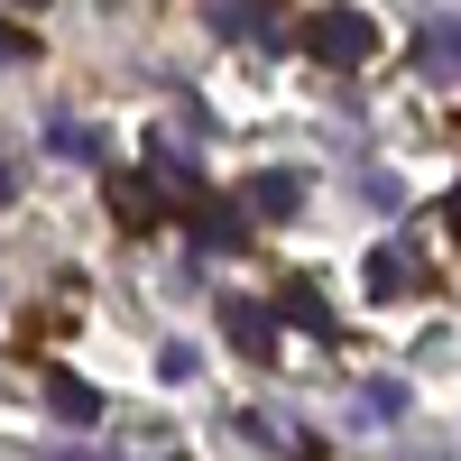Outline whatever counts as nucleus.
<instances>
[{
    "label": "nucleus",
    "instance_id": "obj_1",
    "mask_svg": "<svg viewBox=\"0 0 461 461\" xmlns=\"http://www.w3.org/2000/svg\"><path fill=\"white\" fill-rule=\"evenodd\" d=\"M295 37H304V56H314V65H341V74L378 56V19H369V10H323V19H304Z\"/></svg>",
    "mask_w": 461,
    "mask_h": 461
},
{
    "label": "nucleus",
    "instance_id": "obj_2",
    "mask_svg": "<svg viewBox=\"0 0 461 461\" xmlns=\"http://www.w3.org/2000/svg\"><path fill=\"white\" fill-rule=\"evenodd\" d=\"M406 65L425 74V84H461V10L415 19V37H406Z\"/></svg>",
    "mask_w": 461,
    "mask_h": 461
},
{
    "label": "nucleus",
    "instance_id": "obj_3",
    "mask_svg": "<svg viewBox=\"0 0 461 461\" xmlns=\"http://www.w3.org/2000/svg\"><path fill=\"white\" fill-rule=\"evenodd\" d=\"M240 434H249V443H277L286 461H323V443L304 434V425H295L286 406H240Z\"/></svg>",
    "mask_w": 461,
    "mask_h": 461
},
{
    "label": "nucleus",
    "instance_id": "obj_4",
    "mask_svg": "<svg viewBox=\"0 0 461 461\" xmlns=\"http://www.w3.org/2000/svg\"><path fill=\"white\" fill-rule=\"evenodd\" d=\"M406 286H425V267H415V249L378 240V249H369V304H397Z\"/></svg>",
    "mask_w": 461,
    "mask_h": 461
},
{
    "label": "nucleus",
    "instance_id": "obj_5",
    "mask_svg": "<svg viewBox=\"0 0 461 461\" xmlns=\"http://www.w3.org/2000/svg\"><path fill=\"white\" fill-rule=\"evenodd\" d=\"M203 28H212V37H240V47H249V37H258V47H277V10H249V0L203 10Z\"/></svg>",
    "mask_w": 461,
    "mask_h": 461
},
{
    "label": "nucleus",
    "instance_id": "obj_6",
    "mask_svg": "<svg viewBox=\"0 0 461 461\" xmlns=\"http://www.w3.org/2000/svg\"><path fill=\"white\" fill-rule=\"evenodd\" d=\"M258 221H286L295 203H304V176H286V167H267V176H249V194H240Z\"/></svg>",
    "mask_w": 461,
    "mask_h": 461
},
{
    "label": "nucleus",
    "instance_id": "obj_7",
    "mask_svg": "<svg viewBox=\"0 0 461 461\" xmlns=\"http://www.w3.org/2000/svg\"><path fill=\"white\" fill-rule=\"evenodd\" d=\"M47 406H56V425H102V397L74 369H47Z\"/></svg>",
    "mask_w": 461,
    "mask_h": 461
},
{
    "label": "nucleus",
    "instance_id": "obj_8",
    "mask_svg": "<svg viewBox=\"0 0 461 461\" xmlns=\"http://www.w3.org/2000/svg\"><path fill=\"white\" fill-rule=\"evenodd\" d=\"M148 176H158V185H185V194L203 185V167L176 148V130H148Z\"/></svg>",
    "mask_w": 461,
    "mask_h": 461
},
{
    "label": "nucleus",
    "instance_id": "obj_9",
    "mask_svg": "<svg viewBox=\"0 0 461 461\" xmlns=\"http://www.w3.org/2000/svg\"><path fill=\"white\" fill-rule=\"evenodd\" d=\"M221 323H230V341H240L249 360H267V351H277V314H267V304H230Z\"/></svg>",
    "mask_w": 461,
    "mask_h": 461
},
{
    "label": "nucleus",
    "instance_id": "obj_10",
    "mask_svg": "<svg viewBox=\"0 0 461 461\" xmlns=\"http://www.w3.org/2000/svg\"><path fill=\"white\" fill-rule=\"evenodd\" d=\"M111 212H121L130 230H148V221H158V185H148V176H111Z\"/></svg>",
    "mask_w": 461,
    "mask_h": 461
},
{
    "label": "nucleus",
    "instance_id": "obj_11",
    "mask_svg": "<svg viewBox=\"0 0 461 461\" xmlns=\"http://www.w3.org/2000/svg\"><path fill=\"white\" fill-rule=\"evenodd\" d=\"M351 415H360V425H397L406 388H397V378H369V388H351Z\"/></svg>",
    "mask_w": 461,
    "mask_h": 461
},
{
    "label": "nucleus",
    "instance_id": "obj_12",
    "mask_svg": "<svg viewBox=\"0 0 461 461\" xmlns=\"http://www.w3.org/2000/svg\"><path fill=\"white\" fill-rule=\"evenodd\" d=\"M47 148H56V158H74V167H102V130H84V121H56Z\"/></svg>",
    "mask_w": 461,
    "mask_h": 461
},
{
    "label": "nucleus",
    "instance_id": "obj_13",
    "mask_svg": "<svg viewBox=\"0 0 461 461\" xmlns=\"http://www.w3.org/2000/svg\"><path fill=\"white\" fill-rule=\"evenodd\" d=\"M286 314H295L304 332H323V341H332V304H323L314 286H286Z\"/></svg>",
    "mask_w": 461,
    "mask_h": 461
},
{
    "label": "nucleus",
    "instance_id": "obj_14",
    "mask_svg": "<svg viewBox=\"0 0 461 461\" xmlns=\"http://www.w3.org/2000/svg\"><path fill=\"white\" fill-rule=\"evenodd\" d=\"M194 249H212V258L240 249V221H230V212H203V221H194Z\"/></svg>",
    "mask_w": 461,
    "mask_h": 461
},
{
    "label": "nucleus",
    "instance_id": "obj_15",
    "mask_svg": "<svg viewBox=\"0 0 461 461\" xmlns=\"http://www.w3.org/2000/svg\"><path fill=\"white\" fill-rule=\"evenodd\" d=\"M194 369H203V360L185 351V341H167V351H158V378H176V388H185V378H194Z\"/></svg>",
    "mask_w": 461,
    "mask_h": 461
},
{
    "label": "nucleus",
    "instance_id": "obj_16",
    "mask_svg": "<svg viewBox=\"0 0 461 461\" xmlns=\"http://www.w3.org/2000/svg\"><path fill=\"white\" fill-rule=\"evenodd\" d=\"M0 65H37V37L28 28H0Z\"/></svg>",
    "mask_w": 461,
    "mask_h": 461
},
{
    "label": "nucleus",
    "instance_id": "obj_17",
    "mask_svg": "<svg viewBox=\"0 0 461 461\" xmlns=\"http://www.w3.org/2000/svg\"><path fill=\"white\" fill-rule=\"evenodd\" d=\"M0 203H19V158H10V139H0Z\"/></svg>",
    "mask_w": 461,
    "mask_h": 461
},
{
    "label": "nucleus",
    "instance_id": "obj_18",
    "mask_svg": "<svg viewBox=\"0 0 461 461\" xmlns=\"http://www.w3.org/2000/svg\"><path fill=\"white\" fill-rule=\"evenodd\" d=\"M443 221H452V240H461V185H452V203H443Z\"/></svg>",
    "mask_w": 461,
    "mask_h": 461
}]
</instances>
